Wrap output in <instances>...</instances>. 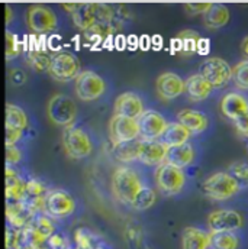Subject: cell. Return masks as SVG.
<instances>
[{
  "instance_id": "1",
  "label": "cell",
  "mask_w": 248,
  "mask_h": 249,
  "mask_svg": "<svg viewBox=\"0 0 248 249\" xmlns=\"http://www.w3.org/2000/svg\"><path fill=\"white\" fill-rule=\"evenodd\" d=\"M111 187H112L114 197L119 203L132 206V203L135 201V198L144 188V184L141 181L139 174L134 168L121 165L112 174Z\"/></svg>"
},
{
  "instance_id": "2",
  "label": "cell",
  "mask_w": 248,
  "mask_h": 249,
  "mask_svg": "<svg viewBox=\"0 0 248 249\" xmlns=\"http://www.w3.org/2000/svg\"><path fill=\"white\" fill-rule=\"evenodd\" d=\"M114 18L115 9L105 3H76V9L71 13L74 25L83 32L99 23H112Z\"/></svg>"
},
{
  "instance_id": "3",
  "label": "cell",
  "mask_w": 248,
  "mask_h": 249,
  "mask_svg": "<svg viewBox=\"0 0 248 249\" xmlns=\"http://www.w3.org/2000/svg\"><path fill=\"white\" fill-rule=\"evenodd\" d=\"M241 186L234 180L228 171H216L208 176L202 183V191L208 198L224 201L234 197Z\"/></svg>"
},
{
  "instance_id": "4",
  "label": "cell",
  "mask_w": 248,
  "mask_h": 249,
  "mask_svg": "<svg viewBox=\"0 0 248 249\" xmlns=\"http://www.w3.org/2000/svg\"><path fill=\"white\" fill-rule=\"evenodd\" d=\"M47 118L53 124L64 129L73 126L77 118L76 102L70 96L62 93L53 94L47 103Z\"/></svg>"
},
{
  "instance_id": "5",
  "label": "cell",
  "mask_w": 248,
  "mask_h": 249,
  "mask_svg": "<svg viewBox=\"0 0 248 249\" xmlns=\"http://www.w3.org/2000/svg\"><path fill=\"white\" fill-rule=\"evenodd\" d=\"M61 143L67 157L71 160H83L93 151V143L89 133L74 124L62 130Z\"/></svg>"
},
{
  "instance_id": "6",
  "label": "cell",
  "mask_w": 248,
  "mask_h": 249,
  "mask_svg": "<svg viewBox=\"0 0 248 249\" xmlns=\"http://www.w3.org/2000/svg\"><path fill=\"white\" fill-rule=\"evenodd\" d=\"M106 90L105 80L95 71H81L74 80V93L81 102L97 100Z\"/></svg>"
},
{
  "instance_id": "7",
  "label": "cell",
  "mask_w": 248,
  "mask_h": 249,
  "mask_svg": "<svg viewBox=\"0 0 248 249\" xmlns=\"http://www.w3.org/2000/svg\"><path fill=\"white\" fill-rule=\"evenodd\" d=\"M80 61L78 58L71 53H57L51 55V64L48 68V74L60 81V83H68L71 80H76L80 74Z\"/></svg>"
},
{
  "instance_id": "8",
  "label": "cell",
  "mask_w": 248,
  "mask_h": 249,
  "mask_svg": "<svg viewBox=\"0 0 248 249\" xmlns=\"http://www.w3.org/2000/svg\"><path fill=\"white\" fill-rule=\"evenodd\" d=\"M199 74L203 75L213 89H222L232 80V68L221 57H209L199 67Z\"/></svg>"
},
{
  "instance_id": "9",
  "label": "cell",
  "mask_w": 248,
  "mask_h": 249,
  "mask_svg": "<svg viewBox=\"0 0 248 249\" xmlns=\"http://www.w3.org/2000/svg\"><path fill=\"white\" fill-rule=\"evenodd\" d=\"M186 183V176L183 170L163 162L155 170V184L158 190L166 196H174L180 193Z\"/></svg>"
},
{
  "instance_id": "10",
  "label": "cell",
  "mask_w": 248,
  "mask_h": 249,
  "mask_svg": "<svg viewBox=\"0 0 248 249\" xmlns=\"http://www.w3.org/2000/svg\"><path fill=\"white\" fill-rule=\"evenodd\" d=\"M76 210V201L73 196L61 188L48 190L45 197V210L44 213L54 219H62L73 214Z\"/></svg>"
},
{
  "instance_id": "11",
  "label": "cell",
  "mask_w": 248,
  "mask_h": 249,
  "mask_svg": "<svg viewBox=\"0 0 248 249\" xmlns=\"http://www.w3.org/2000/svg\"><path fill=\"white\" fill-rule=\"evenodd\" d=\"M109 136L115 145L128 143L139 139V124L136 119L114 115L109 121Z\"/></svg>"
},
{
  "instance_id": "12",
  "label": "cell",
  "mask_w": 248,
  "mask_h": 249,
  "mask_svg": "<svg viewBox=\"0 0 248 249\" xmlns=\"http://www.w3.org/2000/svg\"><path fill=\"white\" fill-rule=\"evenodd\" d=\"M243 225V216L232 209H218L208 216L209 232H235L241 229Z\"/></svg>"
},
{
  "instance_id": "13",
  "label": "cell",
  "mask_w": 248,
  "mask_h": 249,
  "mask_svg": "<svg viewBox=\"0 0 248 249\" xmlns=\"http://www.w3.org/2000/svg\"><path fill=\"white\" fill-rule=\"evenodd\" d=\"M26 23L35 34H45L57 28L56 13L44 4H32L26 12Z\"/></svg>"
},
{
  "instance_id": "14",
  "label": "cell",
  "mask_w": 248,
  "mask_h": 249,
  "mask_svg": "<svg viewBox=\"0 0 248 249\" xmlns=\"http://www.w3.org/2000/svg\"><path fill=\"white\" fill-rule=\"evenodd\" d=\"M138 124L141 141H160L169 124L161 113L155 110H145L144 115L138 119Z\"/></svg>"
},
{
  "instance_id": "15",
  "label": "cell",
  "mask_w": 248,
  "mask_h": 249,
  "mask_svg": "<svg viewBox=\"0 0 248 249\" xmlns=\"http://www.w3.org/2000/svg\"><path fill=\"white\" fill-rule=\"evenodd\" d=\"M169 148L160 141H141L138 139L136 161L145 165H161L166 162Z\"/></svg>"
},
{
  "instance_id": "16",
  "label": "cell",
  "mask_w": 248,
  "mask_h": 249,
  "mask_svg": "<svg viewBox=\"0 0 248 249\" xmlns=\"http://www.w3.org/2000/svg\"><path fill=\"white\" fill-rule=\"evenodd\" d=\"M155 90L160 99L174 100L185 93V80L176 72H163L155 80Z\"/></svg>"
},
{
  "instance_id": "17",
  "label": "cell",
  "mask_w": 248,
  "mask_h": 249,
  "mask_svg": "<svg viewBox=\"0 0 248 249\" xmlns=\"http://www.w3.org/2000/svg\"><path fill=\"white\" fill-rule=\"evenodd\" d=\"M6 217L10 228L22 231L35 220V212L26 201H7Z\"/></svg>"
},
{
  "instance_id": "18",
  "label": "cell",
  "mask_w": 248,
  "mask_h": 249,
  "mask_svg": "<svg viewBox=\"0 0 248 249\" xmlns=\"http://www.w3.org/2000/svg\"><path fill=\"white\" fill-rule=\"evenodd\" d=\"M144 112L145 109H144L142 99L132 91L119 94L114 105V115H118V116L132 118L138 121L144 115Z\"/></svg>"
},
{
  "instance_id": "19",
  "label": "cell",
  "mask_w": 248,
  "mask_h": 249,
  "mask_svg": "<svg viewBox=\"0 0 248 249\" xmlns=\"http://www.w3.org/2000/svg\"><path fill=\"white\" fill-rule=\"evenodd\" d=\"M248 112V99L240 93H227L221 100V113L235 122Z\"/></svg>"
},
{
  "instance_id": "20",
  "label": "cell",
  "mask_w": 248,
  "mask_h": 249,
  "mask_svg": "<svg viewBox=\"0 0 248 249\" xmlns=\"http://www.w3.org/2000/svg\"><path fill=\"white\" fill-rule=\"evenodd\" d=\"M213 86L199 72L191 74L185 80V93L191 102H202L209 97Z\"/></svg>"
},
{
  "instance_id": "21",
  "label": "cell",
  "mask_w": 248,
  "mask_h": 249,
  "mask_svg": "<svg viewBox=\"0 0 248 249\" xmlns=\"http://www.w3.org/2000/svg\"><path fill=\"white\" fill-rule=\"evenodd\" d=\"M200 41V35L196 31L186 29L177 34L174 39H172V53L180 55H193L197 54V45Z\"/></svg>"
},
{
  "instance_id": "22",
  "label": "cell",
  "mask_w": 248,
  "mask_h": 249,
  "mask_svg": "<svg viewBox=\"0 0 248 249\" xmlns=\"http://www.w3.org/2000/svg\"><path fill=\"white\" fill-rule=\"evenodd\" d=\"M25 198H26V181L10 165H6V200L25 201Z\"/></svg>"
},
{
  "instance_id": "23",
  "label": "cell",
  "mask_w": 248,
  "mask_h": 249,
  "mask_svg": "<svg viewBox=\"0 0 248 249\" xmlns=\"http://www.w3.org/2000/svg\"><path fill=\"white\" fill-rule=\"evenodd\" d=\"M190 130L186 129L185 126L179 122H170L167 124L163 136L160 138V142L164 143L167 148H173V146H180L187 143V141L190 139Z\"/></svg>"
},
{
  "instance_id": "24",
  "label": "cell",
  "mask_w": 248,
  "mask_h": 249,
  "mask_svg": "<svg viewBox=\"0 0 248 249\" xmlns=\"http://www.w3.org/2000/svg\"><path fill=\"white\" fill-rule=\"evenodd\" d=\"M177 119L179 124H182L186 129L190 130V133H202L208 124V116L199 110H193V109H183L177 113Z\"/></svg>"
},
{
  "instance_id": "25",
  "label": "cell",
  "mask_w": 248,
  "mask_h": 249,
  "mask_svg": "<svg viewBox=\"0 0 248 249\" xmlns=\"http://www.w3.org/2000/svg\"><path fill=\"white\" fill-rule=\"evenodd\" d=\"M182 248L183 249H209L210 248V236L208 232L187 226L183 231L182 236Z\"/></svg>"
},
{
  "instance_id": "26",
  "label": "cell",
  "mask_w": 248,
  "mask_h": 249,
  "mask_svg": "<svg viewBox=\"0 0 248 249\" xmlns=\"http://www.w3.org/2000/svg\"><path fill=\"white\" fill-rule=\"evenodd\" d=\"M194 160V149L193 146L187 142L185 145H180V146H173V148H169L167 151V157H166V162L173 165V167H177L180 170L189 167Z\"/></svg>"
},
{
  "instance_id": "27",
  "label": "cell",
  "mask_w": 248,
  "mask_h": 249,
  "mask_svg": "<svg viewBox=\"0 0 248 249\" xmlns=\"http://www.w3.org/2000/svg\"><path fill=\"white\" fill-rule=\"evenodd\" d=\"M229 9L225 4L213 3L210 10L203 16V23L208 29H219L224 28L229 22Z\"/></svg>"
},
{
  "instance_id": "28",
  "label": "cell",
  "mask_w": 248,
  "mask_h": 249,
  "mask_svg": "<svg viewBox=\"0 0 248 249\" xmlns=\"http://www.w3.org/2000/svg\"><path fill=\"white\" fill-rule=\"evenodd\" d=\"M210 249H238L240 238L234 232H209Z\"/></svg>"
},
{
  "instance_id": "29",
  "label": "cell",
  "mask_w": 248,
  "mask_h": 249,
  "mask_svg": "<svg viewBox=\"0 0 248 249\" xmlns=\"http://www.w3.org/2000/svg\"><path fill=\"white\" fill-rule=\"evenodd\" d=\"M28 116L23 112V109L15 106V105H7L6 106V126L19 129V130H25L28 127Z\"/></svg>"
},
{
  "instance_id": "30",
  "label": "cell",
  "mask_w": 248,
  "mask_h": 249,
  "mask_svg": "<svg viewBox=\"0 0 248 249\" xmlns=\"http://www.w3.org/2000/svg\"><path fill=\"white\" fill-rule=\"evenodd\" d=\"M114 32H115V26L112 23H99V25L87 29L84 34L89 41H93V44L97 45L99 42H102L103 39L111 36Z\"/></svg>"
},
{
  "instance_id": "31",
  "label": "cell",
  "mask_w": 248,
  "mask_h": 249,
  "mask_svg": "<svg viewBox=\"0 0 248 249\" xmlns=\"http://www.w3.org/2000/svg\"><path fill=\"white\" fill-rule=\"evenodd\" d=\"M28 62L35 71H38V72L47 71L48 72V68L51 64V55H48L47 51H44V50H32L28 54Z\"/></svg>"
},
{
  "instance_id": "32",
  "label": "cell",
  "mask_w": 248,
  "mask_h": 249,
  "mask_svg": "<svg viewBox=\"0 0 248 249\" xmlns=\"http://www.w3.org/2000/svg\"><path fill=\"white\" fill-rule=\"evenodd\" d=\"M136 148H138V141L115 145L114 154H115L116 160H119L122 162H132V161H136Z\"/></svg>"
},
{
  "instance_id": "33",
  "label": "cell",
  "mask_w": 248,
  "mask_h": 249,
  "mask_svg": "<svg viewBox=\"0 0 248 249\" xmlns=\"http://www.w3.org/2000/svg\"><path fill=\"white\" fill-rule=\"evenodd\" d=\"M155 198H157L155 191L151 187L144 186V188L141 190V193L138 194V197L135 198V201L132 203V207L135 210H147L151 206H154Z\"/></svg>"
},
{
  "instance_id": "34",
  "label": "cell",
  "mask_w": 248,
  "mask_h": 249,
  "mask_svg": "<svg viewBox=\"0 0 248 249\" xmlns=\"http://www.w3.org/2000/svg\"><path fill=\"white\" fill-rule=\"evenodd\" d=\"M232 81L238 89L248 90V60L240 61L232 68Z\"/></svg>"
},
{
  "instance_id": "35",
  "label": "cell",
  "mask_w": 248,
  "mask_h": 249,
  "mask_svg": "<svg viewBox=\"0 0 248 249\" xmlns=\"http://www.w3.org/2000/svg\"><path fill=\"white\" fill-rule=\"evenodd\" d=\"M228 173L241 187L248 186V164L244 161H235L228 167Z\"/></svg>"
},
{
  "instance_id": "36",
  "label": "cell",
  "mask_w": 248,
  "mask_h": 249,
  "mask_svg": "<svg viewBox=\"0 0 248 249\" xmlns=\"http://www.w3.org/2000/svg\"><path fill=\"white\" fill-rule=\"evenodd\" d=\"M74 242L77 245V249H93L97 245L95 244V235L83 228H78L74 232Z\"/></svg>"
},
{
  "instance_id": "37",
  "label": "cell",
  "mask_w": 248,
  "mask_h": 249,
  "mask_svg": "<svg viewBox=\"0 0 248 249\" xmlns=\"http://www.w3.org/2000/svg\"><path fill=\"white\" fill-rule=\"evenodd\" d=\"M47 187L44 186L41 181L31 178L26 181V198L25 200H37V198H45L47 197Z\"/></svg>"
},
{
  "instance_id": "38",
  "label": "cell",
  "mask_w": 248,
  "mask_h": 249,
  "mask_svg": "<svg viewBox=\"0 0 248 249\" xmlns=\"http://www.w3.org/2000/svg\"><path fill=\"white\" fill-rule=\"evenodd\" d=\"M20 53V44H19V38L18 35L12 34V32H6V58H15L18 54Z\"/></svg>"
},
{
  "instance_id": "39",
  "label": "cell",
  "mask_w": 248,
  "mask_h": 249,
  "mask_svg": "<svg viewBox=\"0 0 248 249\" xmlns=\"http://www.w3.org/2000/svg\"><path fill=\"white\" fill-rule=\"evenodd\" d=\"M213 3H187L185 4V10H186L189 15H206L210 7H212Z\"/></svg>"
},
{
  "instance_id": "40",
  "label": "cell",
  "mask_w": 248,
  "mask_h": 249,
  "mask_svg": "<svg viewBox=\"0 0 248 249\" xmlns=\"http://www.w3.org/2000/svg\"><path fill=\"white\" fill-rule=\"evenodd\" d=\"M22 161V152L16 146H6V162L7 165L19 164Z\"/></svg>"
},
{
  "instance_id": "41",
  "label": "cell",
  "mask_w": 248,
  "mask_h": 249,
  "mask_svg": "<svg viewBox=\"0 0 248 249\" xmlns=\"http://www.w3.org/2000/svg\"><path fill=\"white\" fill-rule=\"evenodd\" d=\"M23 130L6 126V146H15V143L22 138Z\"/></svg>"
},
{
  "instance_id": "42",
  "label": "cell",
  "mask_w": 248,
  "mask_h": 249,
  "mask_svg": "<svg viewBox=\"0 0 248 249\" xmlns=\"http://www.w3.org/2000/svg\"><path fill=\"white\" fill-rule=\"evenodd\" d=\"M234 124V127L237 129V132L243 136H247L248 138V112L246 115H243L240 119H237Z\"/></svg>"
},
{
  "instance_id": "43",
  "label": "cell",
  "mask_w": 248,
  "mask_h": 249,
  "mask_svg": "<svg viewBox=\"0 0 248 249\" xmlns=\"http://www.w3.org/2000/svg\"><path fill=\"white\" fill-rule=\"evenodd\" d=\"M48 247L51 249H62L64 248V239H62L61 235H58V233H54L50 239H48Z\"/></svg>"
},
{
  "instance_id": "44",
  "label": "cell",
  "mask_w": 248,
  "mask_h": 249,
  "mask_svg": "<svg viewBox=\"0 0 248 249\" xmlns=\"http://www.w3.org/2000/svg\"><path fill=\"white\" fill-rule=\"evenodd\" d=\"M210 50V41L208 38H200L197 45V54L199 55H208Z\"/></svg>"
},
{
  "instance_id": "45",
  "label": "cell",
  "mask_w": 248,
  "mask_h": 249,
  "mask_svg": "<svg viewBox=\"0 0 248 249\" xmlns=\"http://www.w3.org/2000/svg\"><path fill=\"white\" fill-rule=\"evenodd\" d=\"M151 45H153V41H151V38H150L148 35H142V36L139 38V48H141V50L147 51V50H150Z\"/></svg>"
},
{
  "instance_id": "46",
  "label": "cell",
  "mask_w": 248,
  "mask_h": 249,
  "mask_svg": "<svg viewBox=\"0 0 248 249\" xmlns=\"http://www.w3.org/2000/svg\"><path fill=\"white\" fill-rule=\"evenodd\" d=\"M151 41H153V47H154L155 50H160V48L163 47V44H164L161 35H154V36L151 38Z\"/></svg>"
},
{
  "instance_id": "47",
  "label": "cell",
  "mask_w": 248,
  "mask_h": 249,
  "mask_svg": "<svg viewBox=\"0 0 248 249\" xmlns=\"http://www.w3.org/2000/svg\"><path fill=\"white\" fill-rule=\"evenodd\" d=\"M128 45H131V47H132V50H135V48H138V47H139V39L136 38V35H131V36H128Z\"/></svg>"
},
{
  "instance_id": "48",
  "label": "cell",
  "mask_w": 248,
  "mask_h": 249,
  "mask_svg": "<svg viewBox=\"0 0 248 249\" xmlns=\"http://www.w3.org/2000/svg\"><path fill=\"white\" fill-rule=\"evenodd\" d=\"M241 51H243V55L246 57V60H248V35L244 36V39L241 42Z\"/></svg>"
},
{
  "instance_id": "49",
  "label": "cell",
  "mask_w": 248,
  "mask_h": 249,
  "mask_svg": "<svg viewBox=\"0 0 248 249\" xmlns=\"http://www.w3.org/2000/svg\"><path fill=\"white\" fill-rule=\"evenodd\" d=\"M116 47H118V50H124L125 45H128V39H125L124 36H116Z\"/></svg>"
},
{
  "instance_id": "50",
  "label": "cell",
  "mask_w": 248,
  "mask_h": 249,
  "mask_svg": "<svg viewBox=\"0 0 248 249\" xmlns=\"http://www.w3.org/2000/svg\"><path fill=\"white\" fill-rule=\"evenodd\" d=\"M93 249H109V248H108V247H105V245H102V244H97V245H96Z\"/></svg>"
}]
</instances>
